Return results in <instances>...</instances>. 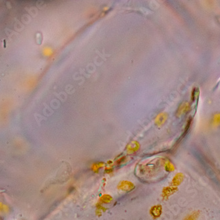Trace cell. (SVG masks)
<instances>
[{"mask_svg":"<svg viewBox=\"0 0 220 220\" xmlns=\"http://www.w3.org/2000/svg\"><path fill=\"white\" fill-rule=\"evenodd\" d=\"M103 166V163H98L94 164L93 166H92L93 171L97 172L98 171V169L102 168V167Z\"/></svg>","mask_w":220,"mask_h":220,"instance_id":"obj_3","label":"cell"},{"mask_svg":"<svg viewBox=\"0 0 220 220\" xmlns=\"http://www.w3.org/2000/svg\"><path fill=\"white\" fill-rule=\"evenodd\" d=\"M160 208L159 209V206H154L150 210V213L152 214V216H153L154 217H158L160 216Z\"/></svg>","mask_w":220,"mask_h":220,"instance_id":"obj_2","label":"cell"},{"mask_svg":"<svg viewBox=\"0 0 220 220\" xmlns=\"http://www.w3.org/2000/svg\"><path fill=\"white\" fill-rule=\"evenodd\" d=\"M119 188L123 191H130L134 188V184L129 181H122L119 184Z\"/></svg>","mask_w":220,"mask_h":220,"instance_id":"obj_1","label":"cell"}]
</instances>
